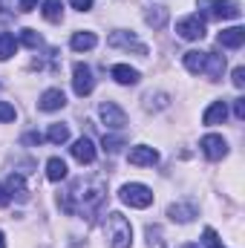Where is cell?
<instances>
[{
    "instance_id": "obj_1",
    "label": "cell",
    "mask_w": 245,
    "mask_h": 248,
    "mask_svg": "<svg viewBox=\"0 0 245 248\" xmlns=\"http://www.w3.org/2000/svg\"><path fill=\"white\" fill-rule=\"evenodd\" d=\"M104 199H107L104 179H78L69 185V190H63L58 202H61L63 214H84L92 219V214L104 205Z\"/></svg>"
},
{
    "instance_id": "obj_2",
    "label": "cell",
    "mask_w": 245,
    "mask_h": 248,
    "mask_svg": "<svg viewBox=\"0 0 245 248\" xmlns=\"http://www.w3.org/2000/svg\"><path fill=\"white\" fill-rule=\"evenodd\" d=\"M104 234H107V246L110 248H130V243H133V225H130V219L124 214H119V211H113L107 217Z\"/></svg>"
},
{
    "instance_id": "obj_3",
    "label": "cell",
    "mask_w": 245,
    "mask_h": 248,
    "mask_svg": "<svg viewBox=\"0 0 245 248\" xmlns=\"http://www.w3.org/2000/svg\"><path fill=\"white\" fill-rule=\"evenodd\" d=\"M199 6L208 17H216V20H237L243 15L237 0H199Z\"/></svg>"
},
{
    "instance_id": "obj_4",
    "label": "cell",
    "mask_w": 245,
    "mask_h": 248,
    "mask_svg": "<svg viewBox=\"0 0 245 248\" xmlns=\"http://www.w3.org/2000/svg\"><path fill=\"white\" fill-rule=\"evenodd\" d=\"M122 202L130 208H150L153 205V190L147 185H138V182H130L122 187Z\"/></svg>"
},
{
    "instance_id": "obj_5",
    "label": "cell",
    "mask_w": 245,
    "mask_h": 248,
    "mask_svg": "<svg viewBox=\"0 0 245 248\" xmlns=\"http://www.w3.org/2000/svg\"><path fill=\"white\" fill-rule=\"evenodd\" d=\"M72 90H75L78 98H84V95H90L95 90V78H92V69L87 63H75L72 66Z\"/></svg>"
},
{
    "instance_id": "obj_6",
    "label": "cell",
    "mask_w": 245,
    "mask_h": 248,
    "mask_svg": "<svg viewBox=\"0 0 245 248\" xmlns=\"http://www.w3.org/2000/svg\"><path fill=\"white\" fill-rule=\"evenodd\" d=\"M176 32H179V38H184V41H202L205 38V20L199 15H187V17H182L176 23Z\"/></svg>"
},
{
    "instance_id": "obj_7",
    "label": "cell",
    "mask_w": 245,
    "mask_h": 248,
    "mask_svg": "<svg viewBox=\"0 0 245 248\" xmlns=\"http://www.w3.org/2000/svg\"><path fill=\"white\" fill-rule=\"evenodd\" d=\"M199 147H202V153H205L211 162H219V159H225V156H228V141H225L222 136H216V133L205 136V139L199 141Z\"/></svg>"
},
{
    "instance_id": "obj_8",
    "label": "cell",
    "mask_w": 245,
    "mask_h": 248,
    "mask_svg": "<svg viewBox=\"0 0 245 248\" xmlns=\"http://www.w3.org/2000/svg\"><path fill=\"white\" fill-rule=\"evenodd\" d=\"M98 116H101V122L107 124L110 130H122L124 124H127V116H124V110L116 101H104V104L98 107Z\"/></svg>"
},
{
    "instance_id": "obj_9",
    "label": "cell",
    "mask_w": 245,
    "mask_h": 248,
    "mask_svg": "<svg viewBox=\"0 0 245 248\" xmlns=\"http://www.w3.org/2000/svg\"><path fill=\"white\" fill-rule=\"evenodd\" d=\"M69 150H72L75 162H81V165H92V162H95V144H92V139H87V136L75 139Z\"/></svg>"
},
{
    "instance_id": "obj_10",
    "label": "cell",
    "mask_w": 245,
    "mask_h": 248,
    "mask_svg": "<svg viewBox=\"0 0 245 248\" xmlns=\"http://www.w3.org/2000/svg\"><path fill=\"white\" fill-rule=\"evenodd\" d=\"M107 44H110V46L133 49L136 55H147V46H144V44H138V41H136V35H130V32H113V35L107 38Z\"/></svg>"
},
{
    "instance_id": "obj_11",
    "label": "cell",
    "mask_w": 245,
    "mask_h": 248,
    "mask_svg": "<svg viewBox=\"0 0 245 248\" xmlns=\"http://www.w3.org/2000/svg\"><path fill=\"white\" fill-rule=\"evenodd\" d=\"M216 44L225 46V49H240L245 44V29L243 26H231V29H222L216 35Z\"/></svg>"
},
{
    "instance_id": "obj_12",
    "label": "cell",
    "mask_w": 245,
    "mask_h": 248,
    "mask_svg": "<svg viewBox=\"0 0 245 248\" xmlns=\"http://www.w3.org/2000/svg\"><path fill=\"white\" fill-rule=\"evenodd\" d=\"M127 159H130V165H138V168H141V165H147V168H153V165L159 162V153H156L153 147H147V144H138V147H133V150H130V156H127Z\"/></svg>"
},
{
    "instance_id": "obj_13",
    "label": "cell",
    "mask_w": 245,
    "mask_h": 248,
    "mask_svg": "<svg viewBox=\"0 0 245 248\" xmlns=\"http://www.w3.org/2000/svg\"><path fill=\"white\" fill-rule=\"evenodd\" d=\"M63 104H66V95H63L61 90H46V93L38 98V107H41L44 113H55V110H63Z\"/></svg>"
},
{
    "instance_id": "obj_14",
    "label": "cell",
    "mask_w": 245,
    "mask_h": 248,
    "mask_svg": "<svg viewBox=\"0 0 245 248\" xmlns=\"http://www.w3.org/2000/svg\"><path fill=\"white\" fill-rule=\"evenodd\" d=\"M110 75L119 81V84H124V87H133V84H138V69H133V66H127V63H116L113 69H110Z\"/></svg>"
},
{
    "instance_id": "obj_15",
    "label": "cell",
    "mask_w": 245,
    "mask_h": 248,
    "mask_svg": "<svg viewBox=\"0 0 245 248\" xmlns=\"http://www.w3.org/2000/svg\"><path fill=\"white\" fill-rule=\"evenodd\" d=\"M6 190H9V196H15L17 202H26V199H29L26 179H23L20 173H9V179H6Z\"/></svg>"
},
{
    "instance_id": "obj_16",
    "label": "cell",
    "mask_w": 245,
    "mask_h": 248,
    "mask_svg": "<svg viewBox=\"0 0 245 248\" xmlns=\"http://www.w3.org/2000/svg\"><path fill=\"white\" fill-rule=\"evenodd\" d=\"M184 69L187 72H193V75H199V72H205V61H208V52H199V49H190V52H184Z\"/></svg>"
},
{
    "instance_id": "obj_17",
    "label": "cell",
    "mask_w": 245,
    "mask_h": 248,
    "mask_svg": "<svg viewBox=\"0 0 245 248\" xmlns=\"http://www.w3.org/2000/svg\"><path fill=\"white\" fill-rule=\"evenodd\" d=\"M225 119H228V107H225V101H214V104L205 110V116H202V122L211 124V127H214V124H222Z\"/></svg>"
},
{
    "instance_id": "obj_18",
    "label": "cell",
    "mask_w": 245,
    "mask_h": 248,
    "mask_svg": "<svg viewBox=\"0 0 245 248\" xmlns=\"http://www.w3.org/2000/svg\"><path fill=\"white\" fill-rule=\"evenodd\" d=\"M144 20H147V26H153V29H165V23H168V9H165V6H150V9L144 12Z\"/></svg>"
},
{
    "instance_id": "obj_19",
    "label": "cell",
    "mask_w": 245,
    "mask_h": 248,
    "mask_svg": "<svg viewBox=\"0 0 245 248\" xmlns=\"http://www.w3.org/2000/svg\"><path fill=\"white\" fill-rule=\"evenodd\" d=\"M95 44H98V38H95L92 32H75L72 41H69V46H72L75 52H87V49H92Z\"/></svg>"
},
{
    "instance_id": "obj_20",
    "label": "cell",
    "mask_w": 245,
    "mask_h": 248,
    "mask_svg": "<svg viewBox=\"0 0 245 248\" xmlns=\"http://www.w3.org/2000/svg\"><path fill=\"white\" fill-rule=\"evenodd\" d=\"M222 69H225V55H216V52H208V61H205V72L211 81L222 78Z\"/></svg>"
},
{
    "instance_id": "obj_21",
    "label": "cell",
    "mask_w": 245,
    "mask_h": 248,
    "mask_svg": "<svg viewBox=\"0 0 245 248\" xmlns=\"http://www.w3.org/2000/svg\"><path fill=\"white\" fill-rule=\"evenodd\" d=\"M168 217H170L173 222H190V219L196 217V208L179 202V205H170V208H168Z\"/></svg>"
},
{
    "instance_id": "obj_22",
    "label": "cell",
    "mask_w": 245,
    "mask_h": 248,
    "mask_svg": "<svg viewBox=\"0 0 245 248\" xmlns=\"http://www.w3.org/2000/svg\"><path fill=\"white\" fill-rule=\"evenodd\" d=\"M46 179H49V182H63V179H66V162H63V159L55 156V159L46 162Z\"/></svg>"
},
{
    "instance_id": "obj_23",
    "label": "cell",
    "mask_w": 245,
    "mask_h": 248,
    "mask_svg": "<svg viewBox=\"0 0 245 248\" xmlns=\"http://www.w3.org/2000/svg\"><path fill=\"white\" fill-rule=\"evenodd\" d=\"M44 17L49 20V23H61V17H63V3L61 0H44Z\"/></svg>"
},
{
    "instance_id": "obj_24",
    "label": "cell",
    "mask_w": 245,
    "mask_h": 248,
    "mask_svg": "<svg viewBox=\"0 0 245 248\" xmlns=\"http://www.w3.org/2000/svg\"><path fill=\"white\" fill-rule=\"evenodd\" d=\"M15 49H17V41H15V35H9V32H0V61H9V58L15 55Z\"/></svg>"
},
{
    "instance_id": "obj_25",
    "label": "cell",
    "mask_w": 245,
    "mask_h": 248,
    "mask_svg": "<svg viewBox=\"0 0 245 248\" xmlns=\"http://www.w3.org/2000/svg\"><path fill=\"white\" fill-rule=\"evenodd\" d=\"M46 139H49L52 144H63V141L69 139V127H66V124H49Z\"/></svg>"
},
{
    "instance_id": "obj_26",
    "label": "cell",
    "mask_w": 245,
    "mask_h": 248,
    "mask_svg": "<svg viewBox=\"0 0 245 248\" xmlns=\"http://www.w3.org/2000/svg\"><path fill=\"white\" fill-rule=\"evenodd\" d=\"M20 41H23L29 49H38V46L44 44V41H41V35H38L35 29H23V32H20Z\"/></svg>"
},
{
    "instance_id": "obj_27",
    "label": "cell",
    "mask_w": 245,
    "mask_h": 248,
    "mask_svg": "<svg viewBox=\"0 0 245 248\" xmlns=\"http://www.w3.org/2000/svg\"><path fill=\"white\" fill-rule=\"evenodd\" d=\"M168 104H170V101H168L165 93H156V95L150 93V95H147V110H165Z\"/></svg>"
},
{
    "instance_id": "obj_28",
    "label": "cell",
    "mask_w": 245,
    "mask_h": 248,
    "mask_svg": "<svg viewBox=\"0 0 245 248\" xmlns=\"http://www.w3.org/2000/svg\"><path fill=\"white\" fill-rule=\"evenodd\" d=\"M122 144H124L122 136H104V150H107V153H119Z\"/></svg>"
},
{
    "instance_id": "obj_29",
    "label": "cell",
    "mask_w": 245,
    "mask_h": 248,
    "mask_svg": "<svg viewBox=\"0 0 245 248\" xmlns=\"http://www.w3.org/2000/svg\"><path fill=\"white\" fill-rule=\"evenodd\" d=\"M15 116H17V110L9 101H0V122H15Z\"/></svg>"
},
{
    "instance_id": "obj_30",
    "label": "cell",
    "mask_w": 245,
    "mask_h": 248,
    "mask_svg": "<svg viewBox=\"0 0 245 248\" xmlns=\"http://www.w3.org/2000/svg\"><path fill=\"white\" fill-rule=\"evenodd\" d=\"M205 248H222V243H219V237H216L214 228H205Z\"/></svg>"
},
{
    "instance_id": "obj_31",
    "label": "cell",
    "mask_w": 245,
    "mask_h": 248,
    "mask_svg": "<svg viewBox=\"0 0 245 248\" xmlns=\"http://www.w3.org/2000/svg\"><path fill=\"white\" fill-rule=\"evenodd\" d=\"M231 81H234V87H237V90H243V87H245V69H243V66H237V69H234V78H231Z\"/></svg>"
},
{
    "instance_id": "obj_32",
    "label": "cell",
    "mask_w": 245,
    "mask_h": 248,
    "mask_svg": "<svg viewBox=\"0 0 245 248\" xmlns=\"http://www.w3.org/2000/svg\"><path fill=\"white\" fill-rule=\"evenodd\" d=\"M234 116H237V122L245 119V98H237V101H234Z\"/></svg>"
},
{
    "instance_id": "obj_33",
    "label": "cell",
    "mask_w": 245,
    "mask_h": 248,
    "mask_svg": "<svg viewBox=\"0 0 245 248\" xmlns=\"http://www.w3.org/2000/svg\"><path fill=\"white\" fill-rule=\"evenodd\" d=\"M41 141H44L41 133H26V136H23V144H41Z\"/></svg>"
},
{
    "instance_id": "obj_34",
    "label": "cell",
    "mask_w": 245,
    "mask_h": 248,
    "mask_svg": "<svg viewBox=\"0 0 245 248\" xmlns=\"http://www.w3.org/2000/svg\"><path fill=\"white\" fill-rule=\"evenodd\" d=\"M72 3V9H78V12H87V9H92V0H69Z\"/></svg>"
},
{
    "instance_id": "obj_35",
    "label": "cell",
    "mask_w": 245,
    "mask_h": 248,
    "mask_svg": "<svg viewBox=\"0 0 245 248\" xmlns=\"http://www.w3.org/2000/svg\"><path fill=\"white\" fill-rule=\"evenodd\" d=\"M35 6H38V0H20V6H17V9H20V12H32Z\"/></svg>"
},
{
    "instance_id": "obj_36",
    "label": "cell",
    "mask_w": 245,
    "mask_h": 248,
    "mask_svg": "<svg viewBox=\"0 0 245 248\" xmlns=\"http://www.w3.org/2000/svg\"><path fill=\"white\" fill-rule=\"evenodd\" d=\"M9 199H12V196H9L6 185H0V208H3V205H9Z\"/></svg>"
},
{
    "instance_id": "obj_37",
    "label": "cell",
    "mask_w": 245,
    "mask_h": 248,
    "mask_svg": "<svg viewBox=\"0 0 245 248\" xmlns=\"http://www.w3.org/2000/svg\"><path fill=\"white\" fill-rule=\"evenodd\" d=\"M0 248H6V243H3V231H0Z\"/></svg>"
},
{
    "instance_id": "obj_38",
    "label": "cell",
    "mask_w": 245,
    "mask_h": 248,
    "mask_svg": "<svg viewBox=\"0 0 245 248\" xmlns=\"http://www.w3.org/2000/svg\"><path fill=\"white\" fill-rule=\"evenodd\" d=\"M0 3H15V0H0Z\"/></svg>"
},
{
    "instance_id": "obj_39",
    "label": "cell",
    "mask_w": 245,
    "mask_h": 248,
    "mask_svg": "<svg viewBox=\"0 0 245 248\" xmlns=\"http://www.w3.org/2000/svg\"><path fill=\"white\" fill-rule=\"evenodd\" d=\"M184 248H199V246H184Z\"/></svg>"
}]
</instances>
